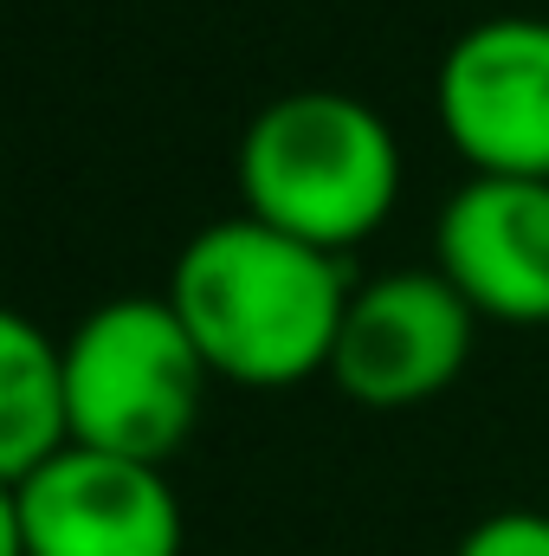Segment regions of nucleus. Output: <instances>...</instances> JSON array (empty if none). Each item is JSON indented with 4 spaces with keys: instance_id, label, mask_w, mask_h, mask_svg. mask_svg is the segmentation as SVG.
Returning <instances> with one entry per match:
<instances>
[{
    "instance_id": "6",
    "label": "nucleus",
    "mask_w": 549,
    "mask_h": 556,
    "mask_svg": "<svg viewBox=\"0 0 549 556\" xmlns=\"http://www.w3.org/2000/svg\"><path fill=\"white\" fill-rule=\"evenodd\" d=\"M433 117L472 175L549 181V20L498 13L465 26L433 72Z\"/></svg>"
},
{
    "instance_id": "1",
    "label": "nucleus",
    "mask_w": 549,
    "mask_h": 556,
    "mask_svg": "<svg viewBox=\"0 0 549 556\" xmlns=\"http://www.w3.org/2000/svg\"><path fill=\"white\" fill-rule=\"evenodd\" d=\"M356 278L343 253L291 240L253 214L201 227L168 273V304L207 356L214 382L233 389H297L330 376Z\"/></svg>"
},
{
    "instance_id": "4",
    "label": "nucleus",
    "mask_w": 549,
    "mask_h": 556,
    "mask_svg": "<svg viewBox=\"0 0 549 556\" xmlns=\"http://www.w3.org/2000/svg\"><path fill=\"white\" fill-rule=\"evenodd\" d=\"M181 498L149 459L72 440L0 492V556H181Z\"/></svg>"
},
{
    "instance_id": "5",
    "label": "nucleus",
    "mask_w": 549,
    "mask_h": 556,
    "mask_svg": "<svg viewBox=\"0 0 549 556\" xmlns=\"http://www.w3.org/2000/svg\"><path fill=\"white\" fill-rule=\"evenodd\" d=\"M478 343V311L459 298V285L426 266V273H382L349 291L336 350H330V382L375 415H401L433 395H446Z\"/></svg>"
},
{
    "instance_id": "8",
    "label": "nucleus",
    "mask_w": 549,
    "mask_h": 556,
    "mask_svg": "<svg viewBox=\"0 0 549 556\" xmlns=\"http://www.w3.org/2000/svg\"><path fill=\"white\" fill-rule=\"evenodd\" d=\"M72 446L65 337L39 330L26 311L0 317V479H20Z\"/></svg>"
},
{
    "instance_id": "9",
    "label": "nucleus",
    "mask_w": 549,
    "mask_h": 556,
    "mask_svg": "<svg viewBox=\"0 0 549 556\" xmlns=\"http://www.w3.org/2000/svg\"><path fill=\"white\" fill-rule=\"evenodd\" d=\"M452 556H549V511H531V505L491 511L452 544Z\"/></svg>"
},
{
    "instance_id": "2",
    "label": "nucleus",
    "mask_w": 549,
    "mask_h": 556,
    "mask_svg": "<svg viewBox=\"0 0 549 556\" xmlns=\"http://www.w3.org/2000/svg\"><path fill=\"white\" fill-rule=\"evenodd\" d=\"M401 137L349 91H284L233 149L240 214L323 253L375 240L401 201Z\"/></svg>"
},
{
    "instance_id": "3",
    "label": "nucleus",
    "mask_w": 549,
    "mask_h": 556,
    "mask_svg": "<svg viewBox=\"0 0 549 556\" xmlns=\"http://www.w3.org/2000/svg\"><path fill=\"white\" fill-rule=\"evenodd\" d=\"M207 356L168 298H111L65 337L72 440L124 459H175L207 408Z\"/></svg>"
},
{
    "instance_id": "7",
    "label": "nucleus",
    "mask_w": 549,
    "mask_h": 556,
    "mask_svg": "<svg viewBox=\"0 0 549 556\" xmlns=\"http://www.w3.org/2000/svg\"><path fill=\"white\" fill-rule=\"evenodd\" d=\"M433 266L459 285L478 324H549V181L472 175L433 220Z\"/></svg>"
}]
</instances>
